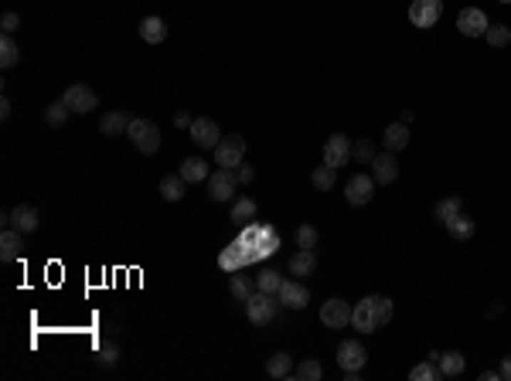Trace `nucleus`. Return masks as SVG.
Masks as SVG:
<instances>
[{"mask_svg": "<svg viewBox=\"0 0 511 381\" xmlns=\"http://www.w3.org/2000/svg\"><path fill=\"white\" fill-rule=\"evenodd\" d=\"M126 137H130V143H133L140 153H157L160 150V130H157L150 120H130Z\"/></svg>", "mask_w": 511, "mask_h": 381, "instance_id": "obj_3", "label": "nucleus"}, {"mask_svg": "<svg viewBox=\"0 0 511 381\" xmlns=\"http://www.w3.org/2000/svg\"><path fill=\"white\" fill-rule=\"evenodd\" d=\"M277 300H279V306H287V310H304V306L310 303V293H307V286H300L294 279H283Z\"/></svg>", "mask_w": 511, "mask_h": 381, "instance_id": "obj_15", "label": "nucleus"}, {"mask_svg": "<svg viewBox=\"0 0 511 381\" xmlns=\"http://www.w3.org/2000/svg\"><path fill=\"white\" fill-rule=\"evenodd\" d=\"M351 157H358L361 164H372V160H375V147L368 143V140H358L355 147H351Z\"/></svg>", "mask_w": 511, "mask_h": 381, "instance_id": "obj_41", "label": "nucleus"}, {"mask_svg": "<svg viewBox=\"0 0 511 381\" xmlns=\"http://www.w3.org/2000/svg\"><path fill=\"white\" fill-rule=\"evenodd\" d=\"M321 323L331 327V330L348 327V323H351V306L344 303V300H327V303L321 306Z\"/></svg>", "mask_w": 511, "mask_h": 381, "instance_id": "obj_13", "label": "nucleus"}, {"mask_svg": "<svg viewBox=\"0 0 511 381\" xmlns=\"http://www.w3.org/2000/svg\"><path fill=\"white\" fill-rule=\"evenodd\" d=\"M440 371H443V378H457L460 371L467 367V361H464V354L460 351H447V354H440Z\"/></svg>", "mask_w": 511, "mask_h": 381, "instance_id": "obj_26", "label": "nucleus"}, {"mask_svg": "<svg viewBox=\"0 0 511 381\" xmlns=\"http://www.w3.org/2000/svg\"><path fill=\"white\" fill-rule=\"evenodd\" d=\"M191 140L202 147V150H215L218 143H222V133H218V126H215V120H208V116H198V120L191 122Z\"/></svg>", "mask_w": 511, "mask_h": 381, "instance_id": "obj_9", "label": "nucleus"}, {"mask_svg": "<svg viewBox=\"0 0 511 381\" xmlns=\"http://www.w3.org/2000/svg\"><path fill=\"white\" fill-rule=\"evenodd\" d=\"M185 187H187V181L181 177V174L164 177V181H160V198H164V201H181V198H185Z\"/></svg>", "mask_w": 511, "mask_h": 381, "instance_id": "obj_28", "label": "nucleus"}, {"mask_svg": "<svg viewBox=\"0 0 511 381\" xmlns=\"http://www.w3.org/2000/svg\"><path fill=\"white\" fill-rule=\"evenodd\" d=\"M443 225H447V231L453 235V239H460V242H467V239H474V231H478V225H474V218H467L464 212H457L453 218H447Z\"/></svg>", "mask_w": 511, "mask_h": 381, "instance_id": "obj_19", "label": "nucleus"}, {"mask_svg": "<svg viewBox=\"0 0 511 381\" xmlns=\"http://www.w3.org/2000/svg\"><path fill=\"white\" fill-rule=\"evenodd\" d=\"M368 300H372L375 323H378V327H386V323L392 320V313H396V306H392V300H388V296H368Z\"/></svg>", "mask_w": 511, "mask_h": 381, "instance_id": "obj_30", "label": "nucleus"}, {"mask_svg": "<svg viewBox=\"0 0 511 381\" xmlns=\"http://www.w3.org/2000/svg\"><path fill=\"white\" fill-rule=\"evenodd\" d=\"M348 157H351V143H348V137L344 133H331L324 143V164L327 167H344L348 164Z\"/></svg>", "mask_w": 511, "mask_h": 381, "instance_id": "obj_11", "label": "nucleus"}, {"mask_svg": "<svg viewBox=\"0 0 511 381\" xmlns=\"http://www.w3.org/2000/svg\"><path fill=\"white\" fill-rule=\"evenodd\" d=\"M208 194L212 201H232L235 198V187H239V177H235L232 167H218L215 174H208Z\"/></svg>", "mask_w": 511, "mask_h": 381, "instance_id": "obj_4", "label": "nucleus"}, {"mask_svg": "<svg viewBox=\"0 0 511 381\" xmlns=\"http://www.w3.org/2000/svg\"><path fill=\"white\" fill-rule=\"evenodd\" d=\"M191 116H187V113H177V116H174V126H177V130H191Z\"/></svg>", "mask_w": 511, "mask_h": 381, "instance_id": "obj_44", "label": "nucleus"}, {"mask_svg": "<svg viewBox=\"0 0 511 381\" xmlns=\"http://www.w3.org/2000/svg\"><path fill=\"white\" fill-rule=\"evenodd\" d=\"M317 269V259H314V249H300L290 256V273L294 276H310Z\"/></svg>", "mask_w": 511, "mask_h": 381, "instance_id": "obj_25", "label": "nucleus"}, {"mask_svg": "<svg viewBox=\"0 0 511 381\" xmlns=\"http://www.w3.org/2000/svg\"><path fill=\"white\" fill-rule=\"evenodd\" d=\"M294 378L296 381H321L324 378V365H321V361H300L294 371Z\"/></svg>", "mask_w": 511, "mask_h": 381, "instance_id": "obj_33", "label": "nucleus"}, {"mask_svg": "<svg viewBox=\"0 0 511 381\" xmlns=\"http://www.w3.org/2000/svg\"><path fill=\"white\" fill-rule=\"evenodd\" d=\"M279 286H283V276H279L277 269H266V273H259V276H256V290L273 293V296H277V293H279Z\"/></svg>", "mask_w": 511, "mask_h": 381, "instance_id": "obj_36", "label": "nucleus"}, {"mask_svg": "<svg viewBox=\"0 0 511 381\" xmlns=\"http://www.w3.org/2000/svg\"><path fill=\"white\" fill-rule=\"evenodd\" d=\"M501 4H511V0H501Z\"/></svg>", "mask_w": 511, "mask_h": 381, "instance_id": "obj_48", "label": "nucleus"}, {"mask_svg": "<svg viewBox=\"0 0 511 381\" xmlns=\"http://www.w3.org/2000/svg\"><path fill=\"white\" fill-rule=\"evenodd\" d=\"M310 181H314V187H317V191H331V187L338 184V170L327 167V164H321V167H314Z\"/></svg>", "mask_w": 511, "mask_h": 381, "instance_id": "obj_29", "label": "nucleus"}, {"mask_svg": "<svg viewBox=\"0 0 511 381\" xmlns=\"http://www.w3.org/2000/svg\"><path fill=\"white\" fill-rule=\"evenodd\" d=\"M242 157H246V140L232 133V137H222V143L215 147V164L218 167H239L242 164Z\"/></svg>", "mask_w": 511, "mask_h": 381, "instance_id": "obj_5", "label": "nucleus"}, {"mask_svg": "<svg viewBox=\"0 0 511 381\" xmlns=\"http://www.w3.org/2000/svg\"><path fill=\"white\" fill-rule=\"evenodd\" d=\"M277 249H279L277 231L266 229V225H249V229L242 231V239H235V242L218 256V262H222V269H239V266H246V262L273 256Z\"/></svg>", "mask_w": 511, "mask_h": 381, "instance_id": "obj_1", "label": "nucleus"}, {"mask_svg": "<svg viewBox=\"0 0 511 381\" xmlns=\"http://www.w3.org/2000/svg\"><path fill=\"white\" fill-rule=\"evenodd\" d=\"M457 28L464 38H484V31H487V14L480 11V7H464L460 17H457Z\"/></svg>", "mask_w": 511, "mask_h": 381, "instance_id": "obj_12", "label": "nucleus"}, {"mask_svg": "<svg viewBox=\"0 0 511 381\" xmlns=\"http://www.w3.org/2000/svg\"><path fill=\"white\" fill-rule=\"evenodd\" d=\"M140 38H143L147 45H160V41L167 38V24H164L160 17H143V21H140Z\"/></svg>", "mask_w": 511, "mask_h": 381, "instance_id": "obj_22", "label": "nucleus"}, {"mask_svg": "<svg viewBox=\"0 0 511 381\" xmlns=\"http://www.w3.org/2000/svg\"><path fill=\"white\" fill-rule=\"evenodd\" d=\"M317 239H321V235H317L314 225H300V229H296V245H300V249H314Z\"/></svg>", "mask_w": 511, "mask_h": 381, "instance_id": "obj_40", "label": "nucleus"}, {"mask_svg": "<svg viewBox=\"0 0 511 381\" xmlns=\"http://www.w3.org/2000/svg\"><path fill=\"white\" fill-rule=\"evenodd\" d=\"M235 177H239V181H242V184H249V181H252V177H256V170L249 167V164H239V174H235Z\"/></svg>", "mask_w": 511, "mask_h": 381, "instance_id": "obj_43", "label": "nucleus"}, {"mask_svg": "<svg viewBox=\"0 0 511 381\" xmlns=\"http://www.w3.org/2000/svg\"><path fill=\"white\" fill-rule=\"evenodd\" d=\"M38 208H31V204H17L14 212L4 214V225H11V229H17L21 235H28V231L38 229Z\"/></svg>", "mask_w": 511, "mask_h": 381, "instance_id": "obj_14", "label": "nucleus"}, {"mask_svg": "<svg viewBox=\"0 0 511 381\" xmlns=\"http://www.w3.org/2000/svg\"><path fill=\"white\" fill-rule=\"evenodd\" d=\"M17 28H21V17H17L14 11H7V14L0 17V31H4V34H14Z\"/></svg>", "mask_w": 511, "mask_h": 381, "instance_id": "obj_42", "label": "nucleus"}, {"mask_svg": "<svg viewBox=\"0 0 511 381\" xmlns=\"http://www.w3.org/2000/svg\"><path fill=\"white\" fill-rule=\"evenodd\" d=\"M62 103L72 109V113H93L96 103H99V95H96L89 85H78L76 82V85H68V89H65Z\"/></svg>", "mask_w": 511, "mask_h": 381, "instance_id": "obj_10", "label": "nucleus"}, {"mask_svg": "<svg viewBox=\"0 0 511 381\" xmlns=\"http://www.w3.org/2000/svg\"><path fill=\"white\" fill-rule=\"evenodd\" d=\"M382 143H386L388 153H399L409 147V130H406V122H392L386 133H382Z\"/></svg>", "mask_w": 511, "mask_h": 381, "instance_id": "obj_21", "label": "nucleus"}, {"mask_svg": "<svg viewBox=\"0 0 511 381\" xmlns=\"http://www.w3.org/2000/svg\"><path fill=\"white\" fill-rule=\"evenodd\" d=\"M443 17V0H413L409 4V21L416 28H433Z\"/></svg>", "mask_w": 511, "mask_h": 381, "instance_id": "obj_6", "label": "nucleus"}, {"mask_svg": "<svg viewBox=\"0 0 511 381\" xmlns=\"http://www.w3.org/2000/svg\"><path fill=\"white\" fill-rule=\"evenodd\" d=\"M17 58H21V48L14 45L11 34H4V38H0V65H4V68H14Z\"/></svg>", "mask_w": 511, "mask_h": 381, "instance_id": "obj_32", "label": "nucleus"}, {"mask_svg": "<svg viewBox=\"0 0 511 381\" xmlns=\"http://www.w3.org/2000/svg\"><path fill=\"white\" fill-rule=\"evenodd\" d=\"M344 198H348V204H358V208L368 204L375 198V177L372 174H355L344 187Z\"/></svg>", "mask_w": 511, "mask_h": 381, "instance_id": "obj_7", "label": "nucleus"}, {"mask_svg": "<svg viewBox=\"0 0 511 381\" xmlns=\"http://www.w3.org/2000/svg\"><path fill=\"white\" fill-rule=\"evenodd\" d=\"M68 113H72V109L65 106L62 99H58V103H51V106H48V113H45V120H48V126H62L65 120H68Z\"/></svg>", "mask_w": 511, "mask_h": 381, "instance_id": "obj_39", "label": "nucleus"}, {"mask_svg": "<svg viewBox=\"0 0 511 381\" xmlns=\"http://www.w3.org/2000/svg\"><path fill=\"white\" fill-rule=\"evenodd\" d=\"M480 381H501V371H484V375H480Z\"/></svg>", "mask_w": 511, "mask_h": 381, "instance_id": "obj_47", "label": "nucleus"}, {"mask_svg": "<svg viewBox=\"0 0 511 381\" xmlns=\"http://www.w3.org/2000/svg\"><path fill=\"white\" fill-rule=\"evenodd\" d=\"M484 38H487V45H491V48H505L511 41V28H508V24H487Z\"/></svg>", "mask_w": 511, "mask_h": 381, "instance_id": "obj_35", "label": "nucleus"}, {"mask_svg": "<svg viewBox=\"0 0 511 381\" xmlns=\"http://www.w3.org/2000/svg\"><path fill=\"white\" fill-rule=\"evenodd\" d=\"M277 310H279V300L273 296V293H249V300H246V317L256 327H266V323H273V317H277Z\"/></svg>", "mask_w": 511, "mask_h": 381, "instance_id": "obj_2", "label": "nucleus"}, {"mask_svg": "<svg viewBox=\"0 0 511 381\" xmlns=\"http://www.w3.org/2000/svg\"><path fill=\"white\" fill-rule=\"evenodd\" d=\"M0 116H4V120H7V116H11V99H7V95H4V99H0Z\"/></svg>", "mask_w": 511, "mask_h": 381, "instance_id": "obj_46", "label": "nucleus"}, {"mask_svg": "<svg viewBox=\"0 0 511 381\" xmlns=\"http://www.w3.org/2000/svg\"><path fill=\"white\" fill-rule=\"evenodd\" d=\"M126 126H130V116L120 113V109H113V113H106L99 120V133L103 137H120V133H126Z\"/></svg>", "mask_w": 511, "mask_h": 381, "instance_id": "obj_23", "label": "nucleus"}, {"mask_svg": "<svg viewBox=\"0 0 511 381\" xmlns=\"http://www.w3.org/2000/svg\"><path fill=\"white\" fill-rule=\"evenodd\" d=\"M266 375H269V378H290V375H294V357L283 351L273 354V357L266 361Z\"/></svg>", "mask_w": 511, "mask_h": 381, "instance_id": "obj_24", "label": "nucleus"}, {"mask_svg": "<svg viewBox=\"0 0 511 381\" xmlns=\"http://www.w3.org/2000/svg\"><path fill=\"white\" fill-rule=\"evenodd\" d=\"M21 259V231L17 229H4V235H0V262H14Z\"/></svg>", "mask_w": 511, "mask_h": 381, "instance_id": "obj_20", "label": "nucleus"}, {"mask_svg": "<svg viewBox=\"0 0 511 381\" xmlns=\"http://www.w3.org/2000/svg\"><path fill=\"white\" fill-rule=\"evenodd\" d=\"M338 365H341V371H361V367L368 365V354H365V348H361V340H344L338 348Z\"/></svg>", "mask_w": 511, "mask_h": 381, "instance_id": "obj_8", "label": "nucleus"}, {"mask_svg": "<svg viewBox=\"0 0 511 381\" xmlns=\"http://www.w3.org/2000/svg\"><path fill=\"white\" fill-rule=\"evenodd\" d=\"M372 177L375 184H392L399 177V164H396V153H375L372 160Z\"/></svg>", "mask_w": 511, "mask_h": 381, "instance_id": "obj_16", "label": "nucleus"}, {"mask_svg": "<svg viewBox=\"0 0 511 381\" xmlns=\"http://www.w3.org/2000/svg\"><path fill=\"white\" fill-rule=\"evenodd\" d=\"M351 327H355V330H361V334H372V330H378L375 313H372V300H368V296H365L358 306H351Z\"/></svg>", "mask_w": 511, "mask_h": 381, "instance_id": "obj_17", "label": "nucleus"}, {"mask_svg": "<svg viewBox=\"0 0 511 381\" xmlns=\"http://www.w3.org/2000/svg\"><path fill=\"white\" fill-rule=\"evenodd\" d=\"M120 361V348L113 344V340H103L99 348H96V365L99 367H116Z\"/></svg>", "mask_w": 511, "mask_h": 381, "instance_id": "obj_31", "label": "nucleus"}, {"mask_svg": "<svg viewBox=\"0 0 511 381\" xmlns=\"http://www.w3.org/2000/svg\"><path fill=\"white\" fill-rule=\"evenodd\" d=\"M497 371H501V381H511V357H505V361H501V367H497Z\"/></svg>", "mask_w": 511, "mask_h": 381, "instance_id": "obj_45", "label": "nucleus"}, {"mask_svg": "<svg viewBox=\"0 0 511 381\" xmlns=\"http://www.w3.org/2000/svg\"><path fill=\"white\" fill-rule=\"evenodd\" d=\"M177 174H181V177H185L187 184H205L212 170H208V160H202V157H185V160H181V170H177Z\"/></svg>", "mask_w": 511, "mask_h": 381, "instance_id": "obj_18", "label": "nucleus"}, {"mask_svg": "<svg viewBox=\"0 0 511 381\" xmlns=\"http://www.w3.org/2000/svg\"><path fill=\"white\" fill-rule=\"evenodd\" d=\"M409 378H413V381H436V378H443V371H440V365H436V361H430V357H426L423 365H416L413 371H409Z\"/></svg>", "mask_w": 511, "mask_h": 381, "instance_id": "obj_34", "label": "nucleus"}, {"mask_svg": "<svg viewBox=\"0 0 511 381\" xmlns=\"http://www.w3.org/2000/svg\"><path fill=\"white\" fill-rule=\"evenodd\" d=\"M457 212H464V201H460V198H443L440 204H436L433 214L440 218V221H447V218H453Z\"/></svg>", "mask_w": 511, "mask_h": 381, "instance_id": "obj_37", "label": "nucleus"}, {"mask_svg": "<svg viewBox=\"0 0 511 381\" xmlns=\"http://www.w3.org/2000/svg\"><path fill=\"white\" fill-rule=\"evenodd\" d=\"M229 218H232L235 225H249V221L256 218V201L252 198H235L232 201V214H229Z\"/></svg>", "mask_w": 511, "mask_h": 381, "instance_id": "obj_27", "label": "nucleus"}, {"mask_svg": "<svg viewBox=\"0 0 511 381\" xmlns=\"http://www.w3.org/2000/svg\"><path fill=\"white\" fill-rule=\"evenodd\" d=\"M229 290H232V296H235V300H242V303H246V300H249V293H252V283H249V279H246L242 273H235L232 279H229Z\"/></svg>", "mask_w": 511, "mask_h": 381, "instance_id": "obj_38", "label": "nucleus"}]
</instances>
